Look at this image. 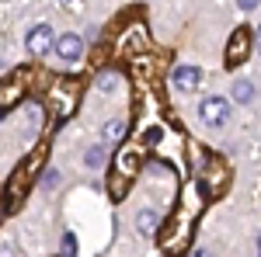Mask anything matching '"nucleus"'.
I'll use <instances>...</instances> for the list:
<instances>
[{"instance_id": "obj_1", "label": "nucleus", "mask_w": 261, "mask_h": 257, "mask_svg": "<svg viewBox=\"0 0 261 257\" xmlns=\"http://www.w3.org/2000/svg\"><path fill=\"white\" fill-rule=\"evenodd\" d=\"M205 202H209V191L202 188V181H188L185 188H181V198H178V209L167 216V222L161 226V240L164 254L178 257L188 250V243H192V233H195V222H199L202 209H205Z\"/></svg>"}, {"instance_id": "obj_2", "label": "nucleus", "mask_w": 261, "mask_h": 257, "mask_svg": "<svg viewBox=\"0 0 261 257\" xmlns=\"http://www.w3.org/2000/svg\"><path fill=\"white\" fill-rule=\"evenodd\" d=\"M136 170H140V150H136V146L119 150V157L112 163V198L125 195V184L136 178Z\"/></svg>"}, {"instance_id": "obj_3", "label": "nucleus", "mask_w": 261, "mask_h": 257, "mask_svg": "<svg viewBox=\"0 0 261 257\" xmlns=\"http://www.w3.org/2000/svg\"><path fill=\"white\" fill-rule=\"evenodd\" d=\"M39 167H42V150H35L32 157L24 160V167L14 170L11 188H7V202H4V212H14V209H18V202L24 198V191H28V181H32V174H35Z\"/></svg>"}, {"instance_id": "obj_4", "label": "nucleus", "mask_w": 261, "mask_h": 257, "mask_svg": "<svg viewBox=\"0 0 261 257\" xmlns=\"http://www.w3.org/2000/svg\"><path fill=\"white\" fill-rule=\"evenodd\" d=\"M77 94H81V83L77 80H60L56 87H53V111H56V122H66L73 115V108H77Z\"/></svg>"}, {"instance_id": "obj_5", "label": "nucleus", "mask_w": 261, "mask_h": 257, "mask_svg": "<svg viewBox=\"0 0 261 257\" xmlns=\"http://www.w3.org/2000/svg\"><path fill=\"white\" fill-rule=\"evenodd\" d=\"M199 119L205 122V125H213V129H220V125H226L230 122V101L226 98H205L199 104Z\"/></svg>"}, {"instance_id": "obj_6", "label": "nucleus", "mask_w": 261, "mask_h": 257, "mask_svg": "<svg viewBox=\"0 0 261 257\" xmlns=\"http://www.w3.org/2000/svg\"><path fill=\"white\" fill-rule=\"evenodd\" d=\"M247 52H251V32L247 28H237L233 35H230V49H226V66L233 70V66H241L247 60Z\"/></svg>"}, {"instance_id": "obj_7", "label": "nucleus", "mask_w": 261, "mask_h": 257, "mask_svg": "<svg viewBox=\"0 0 261 257\" xmlns=\"http://www.w3.org/2000/svg\"><path fill=\"white\" fill-rule=\"evenodd\" d=\"M56 56H60L63 63H77L84 56V39L81 35H63V39H56Z\"/></svg>"}, {"instance_id": "obj_8", "label": "nucleus", "mask_w": 261, "mask_h": 257, "mask_svg": "<svg viewBox=\"0 0 261 257\" xmlns=\"http://www.w3.org/2000/svg\"><path fill=\"white\" fill-rule=\"evenodd\" d=\"M24 42H28V49H32L35 56H42V52H49V45L56 42V35H53L49 24H35V28L28 32V39H24Z\"/></svg>"}, {"instance_id": "obj_9", "label": "nucleus", "mask_w": 261, "mask_h": 257, "mask_svg": "<svg viewBox=\"0 0 261 257\" xmlns=\"http://www.w3.org/2000/svg\"><path fill=\"white\" fill-rule=\"evenodd\" d=\"M171 80H174L178 91H195V87L202 83V70H199V66H178Z\"/></svg>"}, {"instance_id": "obj_10", "label": "nucleus", "mask_w": 261, "mask_h": 257, "mask_svg": "<svg viewBox=\"0 0 261 257\" xmlns=\"http://www.w3.org/2000/svg\"><path fill=\"white\" fill-rule=\"evenodd\" d=\"M24 94V87H21V80H4L0 83V115L7 111V108H14Z\"/></svg>"}, {"instance_id": "obj_11", "label": "nucleus", "mask_w": 261, "mask_h": 257, "mask_svg": "<svg viewBox=\"0 0 261 257\" xmlns=\"http://www.w3.org/2000/svg\"><path fill=\"white\" fill-rule=\"evenodd\" d=\"M230 98L237 101V104H247V101L254 98V83H251V80H233V87H230Z\"/></svg>"}, {"instance_id": "obj_12", "label": "nucleus", "mask_w": 261, "mask_h": 257, "mask_svg": "<svg viewBox=\"0 0 261 257\" xmlns=\"http://www.w3.org/2000/svg\"><path fill=\"white\" fill-rule=\"evenodd\" d=\"M157 226H161V216H157L153 209H143V212H140V230H143V233H153Z\"/></svg>"}, {"instance_id": "obj_13", "label": "nucleus", "mask_w": 261, "mask_h": 257, "mask_svg": "<svg viewBox=\"0 0 261 257\" xmlns=\"http://www.w3.org/2000/svg\"><path fill=\"white\" fill-rule=\"evenodd\" d=\"M84 163H87V167H94V170L105 167V146H91V150H87V157H84Z\"/></svg>"}, {"instance_id": "obj_14", "label": "nucleus", "mask_w": 261, "mask_h": 257, "mask_svg": "<svg viewBox=\"0 0 261 257\" xmlns=\"http://www.w3.org/2000/svg\"><path fill=\"white\" fill-rule=\"evenodd\" d=\"M105 129H108V132H105V139H108V142H119V139L125 136V125H122L119 119H112L108 125H105Z\"/></svg>"}, {"instance_id": "obj_15", "label": "nucleus", "mask_w": 261, "mask_h": 257, "mask_svg": "<svg viewBox=\"0 0 261 257\" xmlns=\"http://www.w3.org/2000/svg\"><path fill=\"white\" fill-rule=\"evenodd\" d=\"M98 87H101V91H112V87H115V77H112V73H101V77H98Z\"/></svg>"}, {"instance_id": "obj_16", "label": "nucleus", "mask_w": 261, "mask_h": 257, "mask_svg": "<svg viewBox=\"0 0 261 257\" xmlns=\"http://www.w3.org/2000/svg\"><path fill=\"white\" fill-rule=\"evenodd\" d=\"M63 254H66V257L77 254V243H73V237H63Z\"/></svg>"}, {"instance_id": "obj_17", "label": "nucleus", "mask_w": 261, "mask_h": 257, "mask_svg": "<svg viewBox=\"0 0 261 257\" xmlns=\"http://www.w3.org/2000/svg\"><path fill=\"white\" fill-rule=\"evenodd\" d=\"M42 188H56V170H49V174L42 178Z\"/></svg>"}, {"instance_id": "obj_18", "label": "nucleus", "mask_w": 261, "mask_h": 257, "mask_svg": "<svg viewBox=\"0 0 261 257\" xmlns=\"http://www.w3.org/2000/svg\"><path fill=\"white\" fill-rule=\"evenodd\" d=\"M0 257H14V247L7 240H0Z\"/></svg>"}, {"instance_id": "obj_19", "label": "nucleus", "mask_w": 261, "mask_h": 257, "mask_svg": "<svg viewBox=\"0 0 261 257\" xmlns=\"http://www.w3.org/2000/svg\"><path fill=\"white\" fill-rule=\"evenodd\" d=\"M237 4H241V11H254L261 0H237Z\"/></svg>"}, {"instance_id": "obj_20", "label": "nucleus", "mask_w": 261, "mask_h": 257, "mask_svg": "<svg viewBox=\"0 0 261 257\" xmlns=\"http://www.w3.org/2000/svg\"><path fill=\"white\" fill-rule=\"evenodd\" d=\"M192 257H213V254H209V250H195Z\"/></svg>"}, {"instance_id": "obj_21", "label": "nucleus", "mask_w": 261, "mask_h": 257, "mask_svg": "<svg viewBox=\"0 0 261 257\" xmlns=\"http://www.w3.org/2000/svg\"><path fill=\"white\" fill-rule=\"evenodd\" d=\"M258 52H261V28H258Z\"/></svg>"}, {"instance_id": "obj_22", "label": "nucleus", "mask_w": 261, "mask_h": 257, "mask_svg": "<svg viewBox=\"0 0 261 257\" xmlns=\"http://www.w3.org/2000/svg\"><path fill=\"white\" fill-rule=\"evenodd\" d=\"M60 4H70V0H60Z\"/></svg>"}]
</instances>
